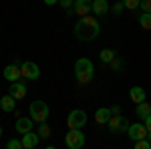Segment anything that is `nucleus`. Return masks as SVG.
I'll list each match as a JSON object with an SVG mask.
<instances>
[{
  "label": "nucleus",
  "instance_id": "obj_8",
  "mask_svg": "<svg viewBox=\"0 0 151 149\" xmlns=\"http://www.w3.org/2000/svg\"><path fill=\"white\" fill-rule=\"evenodd\" d=\"M20 69H22V77H24V79H28V81H36L38 77H40V69H38V65L32 63V60L22 63Z\"/></svg>",
  "mask_w": 151,
  "mask_h": 149
},
{
  "label": "nucleus",
  "instance_id": "obj_30",
  "mask_svg": "<svg viewBox=\"0 0 151 149\" xmlns=\"http://www.w3.org/2000/svg\"><path fill=\"white\" fill-rule=\"evenodd\" d=\"M111 113L113 115H121V105H113V107H111Z\"/></svg>",
  "mask_w": 151,
  "mask_h": 149
},
{
  "label": "nucleus",
  "instance_id": "obj_20",
  "mask_svg": "<svg viewBox=\"0 0 151 149\" xmlns=\"http://www.w3.org/2000/svg\"><path fill=\"white\" fill-rule=\"evenodd\" d=\"M139 24L143 30H151V12H143L139 16Z\"/></svg>",
  "mask_w": 151,
  "mask_h": 149
},
{
  "label": "nucleus",
  "instance_id": "obj_16",
  "mask_svg": "<svg viewBox=\"0 0 151 149\" xmlns=\"http://www.w3.org/2000/svg\"><path fill=\"white\" fill-rule=\"evenodd\" d=\"M109 10H111V6H109L107 0H93V12L97 16H103V14H107Z\"/></svg>",
  "mask_w": 151,
  "mask_h": 149
},
{
  "label": "nucleus",
  "instance_id": "obj_33",
  "mask_svg": "<svg viewBox=\"0 0 151 149\" xmlns=\"http://www.w3.org/2000/svg\"><path fill=\"white\" fill-rule=\"evenodd\" d=\"M149 145H151V137H149Z\"/></svg>",
  "mask_w": 151,
  "mask_h": 149
},
{
  "label": "nucleus",
  "instance_id": "obj_18",
  "mask_svg": "<svg viewBox=\"0 0 151 149\" xmlns=\"http://www.w3.org/2000/svg\"><path fill=\"white\" fill-rule=\"evenodd\" d=\"M135 115H137L139 119L149 117V115H151V103H145V101L137 103V107H135Z\"/></svg>",
  "mask_w": 151,
  "mask_h": 149
},
{
  "label": "nucleus",
  "instance_id": "obj_29",
  "mask_svg": "<svg viewBox=\"0 0 151 149\" xmlns=\"http://www.w3.org/2000/svg\"><path fill=\"white\" fill-rule=\"evenodd\" d=\"M143 123H145V127H147V133H149V137H151V115L143 119Z\"/></svg>",
  "mask_w": 151,
  "mask_h": 149
},
{
  "label": "nucleus",
  "instance_id": "obj_2",
  "mask_svg": "<svg viewBox=\"0 0 151 149\" xmlns=\"http://www.w3.org/2000/svg\"><path fill=\"white\" fill-rule=\"evenodd\" d=\"M75 77L77 81L81 83V85H89L95 77V67H93V60L87 57L79 58L77 63H75Z\"/></svg>",
  "mask_w": 151,
  "mask_h": 149
},
{
  "label": "nucleus",
  "instance_id": "obj_21",
  "mask_svg": "<svg viewBox=\"0 0 151 149\" xmlns=\"http://www.w3.org/2000/svg\"><path fill=\"white\" fill-rule=\"evenodd\" d=\"M40 139H48L50 137V127L47 125V121H42V123H38V131H36Z\"/></svg>",
  "mask_w": 151,
  "mask_h": 149
},
{
  "label": "nucleus",
  "instance_id": "obj_5",
  "mask_svg": "<svg viewBox=\"0 0 151 149\" xmlns=\"http://www.w3.org/2000/svg\"><path fill=\"white\" fill-rule=\"evenodd\" d=\"M67 125L69 129H83L87 125V113L83 109H73L67 117Z\"/></svg>",
  "mask_w": 151,
  "mask_h": 149
},
{
  "label": "nucleus",
  "instance_id": "obj_22",
  "mask_svg": "<svg viewBox=\"0 0 151 149\" xmlns=\"http://www.w3.org/2000/svg\"><path fill=\"white\" fill-rule=\"evenodd\" d=\"M109 65H111V69L115 71V73H123V69H125V63H123L119 57H115L111 63H109Z\"/></svg>",
  "mask_w": 151,
  "mask_h": 149
},
{
  "label": "nucleus",
  "instance_id": "obj_19",
  "mask_svg": "<svg viewBox=\"0 0 151 149\" xmlns=\"http://www.w3.org/2000/svg\"><path fill=\"white\" fill-rule=\"evenodd\" d=\"M115 57H117V53L113 50V48H103V50L99 53V58H101V63H107V65H109V63H111V60H113Z\"/></svg>",
  "mask_w": 151,
  "mask_h": 149
},
{
  "label": "nucleus",
  "instance_id": "obj_7",
  "mask_svg": "<svg viewBox=\"0 0 151 149\" xmlns=\"http://www.w3.org/2000/svg\"><path fill=\"white\" fill-rule=\"evenodd\" d=\"M127 137L131 141H139V139H149V133H147V127L145 123H131L127 129Z\"/></svg>",
  "mask_w": 151,
  "mask_h": 149
},
{
  "label": "nucleus",
  "instance_id": "obj_12",
  "mask_svg": "<svg viewBox=\"0 0 151 149\" xmlns=\"http://www.w3.org/2000/svg\"><path fill=\"white\" fill-rule=\"evenodd\" d=\"M4 79L10 81V83L22 79V69H20V65H8V67L4 69Z\"/></svg>",
  "mask_w": 151,
  "mask_h": 149
},
{
  "label": "nucleus",
  "instance_id": "obj_4",
  "mask_svg": "<svg viewBox=\"0 0 151 149\" xmlns=\"http://www.w3.org/2000/svg\"><path fill=\"white\" fill-rule=\"evenodd\" d=\"M65 145L69 149H83L85 147V133L81 129H69L65 135Z\"/></svg>",
  "mask_w": 151,
  "mask_h": 149
},
{
  "label": "nucleus",
  "instance_id": "obj_27",
  "mask_svg": "<svg viewBox=\"0 0 151 149\" xmlns=\"http://www.w3.org/2000/svg\"><path fill=\"white\" fill-rule=\"evenodd\" d=\"M139 8H141L143 12H151V0H141Z\"/></svg>",
  "mask_w": 151,
  "mask_h": 149
},
{
  "label": "nucleus",
  "instance_id": "obj_23",
  "mask_svg": "<svg viewBox=\"0 0 151 149\" xmlns=\"http://www.w3.org/2000/svg\"><path fill=\"white\" fill-rule=\"evenodd\" d=\"M123 10H125V4H123V0H117L115 4L111 6V10H109V12H113V14H121Z\"/></svg>",
  "mask_w": 151,
  "mask_h": 149
},
{
  "label": "nucleus",
  "instance_id": "obj_32",
  "mask_svg": "<svg viewBox=\"0 0 151 149\" xmlns=\"http://www.w3.org/2000/svg\"><path fill=\"white\" fill-rule=\"evenodd\" d=\"M0 137H2V125H0Z\"/></svg>",
  "mask_w": 151,
  "mask_h": 149
},
{
  "label": "nucleus",
  "instance_id": "obj_24",
  "mask_svg": "<svg viewBox=\"0 0 151 149\" xmlns=\"http://www.w3.org/2000/svg\"><path fill=\"white\" fill-rule=\"evenodd\" d=\"M123 4H125L127 10H137L139 4H141V0H123Z\"/></svg>",
  "mask_w": 151,
  "mask_h": 149
},
{
  "label": "nucleus",
  "instance_id": "obj_15",
  "mask_svg": "<svg viewBox=\"0 0 151 149\" xmlns=\"http://www.w3.org/2000/svg\"><path fill=\"white\" fill-rule=\"evenodd\" d=\"M111 117H113V113H111V109H109V107H101V109H97V111H95V121H97V123H101V125H103V123L107 125Z\"/></svg>",
  "mask_w": 151,
  "mask_h": 149
},
{
  "label": "nucleus",
  "instance_id": "obj_10",
  "mask_svg": "<svg viewBox=\"0 0 151 149\" xmlns=\"http://www.w3.org/2000/svg\"><path fill=\"white\" fill-rule=\"evenodd\" d=\"M91 10H93V0H75L73 4V12L79 16H87Z\"/></svg>",
  "mask_w": 151,
  "mask_h": 149
},
{
  "label": "nucleus",
  "instance_id": "obj_31",
  "mask_svg": "<svg viewBox=\"0 0 151 149\" xmlns=\"http://www.w3.org/2000/svg\"><path fill=\"white\" fill-rule=\"evenodd\" d=\"M45 4L47 6H55V4H58V0H45Z\"/></svg>",
  "mask_w": 151,
  "mask_h": 149
},
{
  "label": "nucleus",
  "instance_id": "obj_13",
  "mask_svg": "<svg viewBox=\"0 0 151 149\" xmlns=\"http://www.w3.org/2000/svg\"><path fill=\"white\" fill-rule=\"evenodd\" d=\"M40 141V135L35 133V131H28L22 135V149H35Z\"/></svg>",
  "mask_w": 151,
  "mask_h": 149
},
{
  "label": "nucleus",
  "instance_id": "obj_1",
  "mask_svg": "<svg viewBox=\"0 0 151 149\" xmlns=\"http://www.w3.org/2000/svg\"><path fill=\"white\" fill-rule=\"evenodd\" d=\"M73 32H75V36H77L79 40L91 42V40H95L97 36L101 35V24H99L97 18H93V16L87 14V16H81V20L75 24Z\"/></svg>",
  "mask_w": 151,
  "mask_h": 149
},
{
  "label": "nucleus",
  "instance_id": "obj_6",
  "mask_svg": "<svg viewBox=\"0 0 151 149\" xmlns=\"http://www.w3.org/2000/svg\"><path fill=\"white\" fill-rule=\"evenodd\" d=\"M129 125H131V123H129L125 117H121V115H113V117L109 119V123H107V127H109V133H113V135H119V133L127 131Z\"/></svg>",
  "mask_w": 151,
  "mask_h": 149
},
{
  "label": "nucleus",
  "instance_id": "obj_17",
  "mask_svg": "<svg viewBox=\"0 0 151 149\" xmlns=\"http://www.w3.org/2000/svg\"><path fill=\"white\" fill-rule=\"evenodd\" d=\"M129 97H131V101H133V103H141V101H145L147 93H145V89H143V87H131Z\"/></svg>",
  "mask_w": 151,
  "mask_h": 149
},
{
  "label": "nucleus",
  "instance_id": "obj_28",
  "mask_svg": "<svg viewBox=\"0 0 151 149\" xmlns=\"http://www.w3.org/2000/svg\"><path fill=\"white\" fill-rule=\"evenodd\" d=\"M58 4H60V6H63V8H65V10H69L70 6H73V4H75V0H58Z\"/></svg>",
  "mask_w": 151,
  "mask_h": 149
},
{
  "label": "nucleus",
  "instance_id": "obj_26",
  "mask_svg": "<svg viewBox=\"0 0 151 149\" xmlns=\"http://www.w3.org/2000/svg\"><path fill=\"white\" fill-rule=\"evenodd\" d=\"M135 149H151L149 139H139V141H135Z\"/></svg>",
  "mask_w": 151,
  "mask_h": 149
},
{
  "label": "nucleus",
  "instance_id": "obj_11",
  "mask_svg": "<svg viewBox=\"0 0 151 149\" xmlns=\"http://www.w3.org/2000/svg\"><path fill=\"white\" fill-rule=\"evenodd\" d=\"M8 93H10L16 101H20V99H24V97H26V85H24V83H20V79L14 81V83L10 85V89H8Z\"/></svg>",
  "mask_w": 151,
  "mask_h": 149
},
{
  "label": "nucleus",
  "instance_id": "obj_9",
  "mask_svg": "<svg viewBox=\"0 0 151 149\" xmlns=\"http://www.w3.org/2000/svg\"><path fill=\"white\" fill-rule=\"evenodd\" d=\"M32 127H35V119H32V117H18L16 123H14V129H16L20 135L32 131Z\"/></svg>",
  "mask_w": 151,
  "mask_h": 149
},
{
  "label": "nucleus",
  "instance_id": "obj_3",
  "mask_svg": "<svg viewBox=\"0 0 151 149\" xmlns=\"http://www.w3.org/2000/svg\"><path fill=\"white\" fill-rule=\"evenodd\" d=\"M28 113L35 119V123H42V121L48 119V113L50 111H48V105L45 101H32L30 107H28Z\"/></svg>",
  "mask_w": 151,
  "mask_h": 149
},
{
  "label": "nucleus",
  "instance_id": "obj_14",
  "mask_svg": "<svg viewBox=\"0 0 151 149\" xmlns=\"http://www.w3.org/2000/svg\"><path fill=\"white\" fill-rule=\"evenodd\" d=\"M0 109H2L4 113H14V109H16V99L12 97L10 93L0 99Z\"/></svg>",
  "mask_w": 151,
  "mask_h": 149
},
{
  "label": "nucleus",
  "instance_id": "obj_25",
  "mask_svg": "<svg viewBox=\"0 0 151 149\" xmlns=\"http://www.w3.org/2000/svg\"><path fill=\"white\" fill-rule=\"evenodd\" d=\"M6 149H22V141H18V139H10V141L6 143Z\"/></svg>",
  "mask_w": 151,
  "mask_h": 149
}]
</instances>
